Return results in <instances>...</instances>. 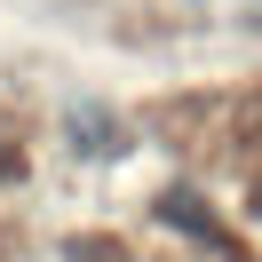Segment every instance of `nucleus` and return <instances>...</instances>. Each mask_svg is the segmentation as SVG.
Returning a JSON list of instances; mask_svg holds the SVG:
<instances>
[{"mask_svg":"<svg viewBox=\"0 0 262 262\" xmlns=\"http://www.w3.org/2000/svg\"><path fill=\"white\" fill-rule=\"evenodd\" d=\"M254 223H262V183H254Z\"/></svg>","mask_w":262,"mask_h":262,"instance_id":"obj_1","label":"nucleus"},{"mask_svg":"<svg viewBox=\"0 0 262 262\" xmlns=\"http://www.w3.org/2000/svg\"><path fill=\"white\" fill-rule=\"evenodd\" d=\"M0 167H8V151H0Z\"/></svg>","mask_w":262,"mask_h":262,"instance_id":"obj_2","label":"nucleus"}]
</instances>
